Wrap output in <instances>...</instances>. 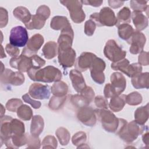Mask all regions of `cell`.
Wrapping results in <instances>:
<instances>
[{
  "label": "cell",
  "instance_id": "6da1fadb",
  "mask_svg": "<svg viewBox=\"0 0 149 149\" xmlns=\"http://www.w3.org/2000/svg\"><path fill=\"white\" fill-rule=\"evenodd\" d=\"M119 126L115 133L126 143L133 142L140 134L148 130L147 126L139 124L135 120L127 123L124 119L119 118Z\"/></svg>",
  "mask_w": 149,
  "mask_h": 149
},
{
  "label": "cell",
  "instance_id": "7a4b0ae2",
  "mask_svg": "<svg viewBox=\"0 0 149 149\" xmlns=\"http://www.w3.org/2000/svg\"><path fill=\"white\" fill-rule=\"evenodd\" d=\"M27 74L31 80L44 83L56 82L62 78L60 70L53 66H47L43 69L31 68L27 72Z\"/></svg>",
  "mask_w": 149,
  "mask_h": 149
},
{
  "label": "cell",
  "instance_id": "3957f363",
  "mask_svg": "<svg viewBox=\"0 0 149 149\" xmlns=\"http://www.w3.org/2000/svg\"><path fill=\"white\" fill-rule=\"evenodd\" d=\"M94 111L104 129L108 132L115 133L119 124V118L107 109H98Z\"/></svg>",
  "mask_w": 149,
  "mask_h": 149
},
{
  "label": "cell",
  "instance_id": "277c9868",
  "mask_svg": "<svg viewBox=\"0 0 149 149\" xmlns=\"http://www.w3.org/2000/svg\"><path fill=\"white\" fill-rule=\"evenodd\" d=\"M90 19L97 26L112 27L117 24V19L114 12L108 7L102 8L99 13L91 14Z\"/></svg>",
  "mask_w": 149,
  "mask_h": 149
},
{
  "label": "cell",
  "instance_id": "5b68a950",
  "mask_svg": "<svg viewBox=\"0 0 149 149\" xmlns=\"http://www.w3.org/2000/svg\"><path fill=\"white\" fill-rule=\"evenodd\" d=\"M58 55L59 63L63 68H71L74 64L76 54L71 46L58 45Z\"/></svg>",
  "mask_w": 149,
  "mask_h": 149
},
{
  "label": "cell",
  "instance_id": "8992f818",
  "mask_svg": "<svg viewBox=\"0 0 149 149\" xmlns=\"http://www.w3.org/2000/svg\"><path fill=\"white\" fill-rule=\"evenodd\" d=\"M63 6L68 9L70 16L72 21L76 23H80L84 21L86 15L82 8L81 1L70 0V1H60Z\"/></svg>",
  "mask_w": 149,
  "mask_h": 149
},
{
  "label": "cell",
  "instance_id": "52a82bcc",
  "mask_svg": "<svg viewBox=\"0 0 149 149\" xmlns=\"http://www.w3.org/2000/svg\"><path fill=\"white\" fill-rule=\"evenodd\" d=\"M111 68L114 70H120L129 77L141 73L142 66L138 63H129L127 59H123L116 62H112L111 65Z\"/></svg>",
  "mask_w": 149,
  "mask_h": 149
},
{
  "label": "cell",
  "instance_id": "ba28073f",
  "mask_svg": "<svg viewBox=\"0 0 149 149\" xmlns=\"http://www.w3.org/2000/svg\"><path fill=\"white\" fill-rule=\"evenodd\" d=\"M105 56L112 62H116L125 58L126 52L120 47L114 40H109L104 49Z\"/></svg>",
  "mask_w": 149,
  "mask_h": 149
},
{
  "label": "cell",
  "instance_id": "9c48e42d",
  "mask_svg": "<svg viewBox=\"0 0 149 149\" xmlns=\"http://www.w3.org/2000/svg\"><path fill=\"white\" fill-rule=\"evenodd\" d=\"M29 41V36L26 28L19 26L13 27L10 33V44L16 47H23Z\"/></svg>",
  "mask_w": 149,
  "mask_h": 149
},
{
  "label": "cell",
  "instance_id": "30bf717a",
  "mask_svg": "<svg viewBox=\"0 0 149 149\" xmlns=\"http://www.w3.org/2000/svg\"><path fill=\"white\" fill-rule=\"evenodd\" d=\"M24 76L21 72H13L6 69L1 74V83L5 85L20 86L24 82Z\"/></svg>",
  "mask_w": 149,
  "mask_h": 149
},
{
  "label": "cell",
  "instance_id": "8fae6325",
  "mask_svg": "<svg viewBox=\"0 0 149 149\" xmlns=\"http://www.w3.org/2000/svg\"><path fill=\"white\" fill-rule=\"evenodd\" d=\"M10 66L17 69L21 72H27L31 68H34L33 57L23 54L17 57L12 58L9 61Z\"/></svg>",
  "mask_w": 149,
  "mask_h": 149
},
{
  "label": "cell",
  "instance_id": "7c38bea8",
  "mask_svg": "<svg viewBox=\"0 0 149 149\" xmlns=\"http://www.w3.org/2000/svg\"><path fill=\"white\" fill-rule=\"evenodd\" d=\"M105 66L106 64L104 60L97 57L90 68L93 80L99 84H101L105 81L104 70L105 69Z\"/></svg>",
  "mask_w": 149,
  "mask_h": 149
},
{
  "label": "cell",
  "instance_id": "4fadbf2b",
  "mask_svg": "<svg viewBox=\"0 0 149 149\" xmlns=\"http://www.w3.org/2000/svg\"><path fill=\"white\" fill-rule=\"evenodd\" d=\"M127 42L130 44V52L132 54H137L143 51L146 38L143 33L139 31H135Z\"/></svg>",
  "mask_w": 149,
  "mask_h": 149
},
{
  "label": "cell",
  "instance_id": "5bb4252c",
  "mask_svg": "<svg viewBox=\"0 0 149 149\" xmlns=\"http://www.w3.org/2000/svg\"><path fill=\"white\" fill-rule=\"evenodd\" d=\"M77 118L83 124L90 127L94 126L97 121V116L94 110L88 106L79 109Z\"/></svg>",
  "mask_w": 149,
  "mask_h": 149
},
{
  "label": "cell",
  "instance_id": "9a60e30c",
  "mask_svg": "<svg viewBox=\"0 0 149 149\" xmlns=\"http://www.w3.org/2000/svg\"><path fill=\"white\" fill-rule=\"evenodd\" d=\"M44 41L43 36L40 34H36L33 35L28 41L27 46L25 47L22 54L31 56L36 55L38 49L41 48Z\"/></svg>",
  "mask_w": 149,
  "mask_h": 149
},
{
  "label": "cell",
  "instance_id": "2e32d148",
  "mask_svg": "<svg viewBox=\"0 0 149 149\" xmlns=\"http://www.w3.org/2000/svg\"><path fill=\"white\" fill-rule=\"evenodd\" d=\"M51 88L48 85L40 83H33L29 87V94L33 98L38 100H45L49 98Z\"/></svg>",
  "mask_w": 149,
  "mask_h": 149
},
{
  "label": "cell",
  "instance_id": "e0dca14e",
  "mask_svg": "<svg viewBox=\"0 0 149 149\" xmlns=\"http://www.w3.org/2000/svg\"><path fill=\"white\" fill-rule=\"evenodd\" d=\"M97 56L91 52H84L76 60L75 68L80 72H84L90 68Z\"/></svg>",
  "mask_w": 149,
  "mask_h": 149
},
{
  "label": "cell",
  "instance_id": "ac0fdd59",
  "mask_svg": "<svg viewBox=\"0 0 149 149\" xmlns=\"http://www.w3.org/2000/svg\"><path fill=\"white\" fill-rule=\"evenodd\" d=\"M110 80L111 84L114 88L116 94H121L126 86V80L124 76L119 72H114L111 75Z\"/></svg>",
  "mask_w": 149,
  "mask_h": 149
},
{
  "label": "cell",
  "instance_id": "d6986e66",
  "mask_svg": "<svg viewBox=\"0 0 149 149\" xmlns=\"http://www.w3.org/2000/svg\"><path fill=\"white\" fill-rule=\"evenodd\" d=\"M13 118L8 115L1 116V144L10 139V122Z\"/></svg>",
  "mask_w": 149,
  "mask_h": 149
},
{
  "label": "cell",
  "instance_id": "ffe728a7",
  "mask_svg": "<svg viewBox=\"0 0 149 149\" xmlns=\"http://www.w3.org/2000/svg\"><path fill=\"white\" fill-rule=\"evenodd\" d=\"M69 77L72 86L77 93H80L86 87L84 77L80 71L76 69L71 70L69 73Z\"/></svg>",
  "mask_w": 149,
  "mask_h": 149
},
{
  "label": "cell",
  "instance_id": "44dd1931",
  "mask_svg": "<svg viewBox=\"0 0 149 149\" xmlns=\"http://www.w3.org/2000/svg\"><path fill=\"white\" fill-rule=\"evenodd\" d=\"M131 78L132 84L135 88H148L149 73L148 72L139 73Z\"/></svg>",
  "mask_w": 149,
  "mask_h": 149
},
{
  "label": "cell",
  "instance_id": "7402d4cb",
  "mask_svg": "<svg viewBox=\"0 0 149 149\" xmlns=\"http://www.w3.org/2000/svg\"><path fill=\"white\" fill-rule=\"evenodd\" d=\"M131 17L136 31L143 30L148 26V18L142 12L133 11L131 14Z\"/></svg>",
  "mask_w": 149,
  "mask_h": 149
},
{
  "label": "cell",
  "instance_id": "603a6c76",
  "mask_svg": "<svg viewBox=\"0 0 149 149\" xmlns=\"http://www.w3.org/2000/svg\"><path fill=\"white\" fill-rule=\"evenodd\" d=\"M44 127L43 118L40 115H35L32 117L30 126V133L31 135L38 137L42 133Z\"/></svg>",
  "mask_w": 149,
  "mask_h": 149
},
{
  "label": "cell",
  "instance_id": "cb8c5ba5",
  "mask_svg": "<svg viewBox=\"0 0 149 149\" xmlns=\"http://www.w3.org/2000/svg\"><path fill=\"white\" fill-rule=\"evenodd\" d=\"M126 104V95H115L112 97L109 104V108L113 112H119Z\"/></svg>",
  "mask_w": 149,
  "mask_h": 149
},
{
  "label": "cell",
  "instance_id": "d4e9b609",
  "mask_svg": "<svg viewBox=\"0 0 149 149\" xmlns=\"http://www.w3.org/2000/svg\"><path fill=\"white\" fill-rule=\"evenodd\" d=\"M13 16L24 24L29 23L31 18V15L29 10L25 7L18 6L13 11Z\"/></svg>",
  "mask_w": 149,
  "mask_h": 149
},
{
  "label": "cell",
  "instance_id": "484cf974",
  "mask_svg": "<svg viewBox=\"0 0 149 149\" xmlns=\"http://www.w3.org/2000/svg\"><path fill=\"white\" fill-rule=\"evenodd\" d=\"M69 26L71 25L67 17L62 16H54L52 19L50 24L51 29L55 30H62Z\"/></svg>",
  "mask_w": 149,
  "mask_h": 149
},
{
  "label": "cell",
  "instance_id": "4316f807",
  "mask_svg": "<svg viewBox=\"0 0 149 149\" xmlns=\"http://www.w3.org/2000/svg\"><path fill=\"white\" fill-rule=\"evenodd\" d=\"M134 120L140 125H144L148 119V104L138 108L134 112Z\"/></svg>",
  "mask_w": 149,
  "mask_h": 149
},
{
  "label": "cell",
  "instance_id": "83f0119b",
  "mask_svg": "<svg viewBox=\"0 0 149 149\" xmlns=\"http://www.w3.org/2000/svg\"><path fill=\"white\" fill-rule=\"evenodd\" d=\"M42 55L46 59L54 58L58 53V45L54 41L47 42L42 48Z\"/></svg>",
  "mask_w": 149,
  "mask_h": 149
},
{
  "label": "cell",
  "instance_id": "f1b7e54d",
  "mask_svg": "<svg viewBox=\"0 0 149 149\" xmlns=\"http://www.w3.org/2000/svg\"><path fill=\"white\" fill-rule=\"evenodd\" d=\"M68 91V86L66 83L62 81H58L55 83L51 87V93L57 97L65 96Z\"/></svg>",
  "mask_w": 149,
  "mask_h": 149
},
{
  "label": "cell",
  "instance_id": "f546056e",
  "mask_svg": "<svg viewBox=\"0 0 149 149\" xmlns=\"http://www.w3.org/2000/svg\"><path fill=\"white\" fill-rule=\"evenodd\" d=\"M45 21L46 20L44 18L36 14L32 15L30 22L24 25L29 30H40L44 27L45 23Z\"/></svg>",
  "mask_w": 149,
  "mask_h": 149
},
{
  "label": "cell",
  "instance_id": "4dcf8cb0",
  "mask_svg": "<svg viewBox=\"0 0 149 149\" xmlns=\"http://www.w3.org/2000/svg\"><path fill=\"white\" fill-rule=\"evenodd\" d=\"M134 31L132 26L127 23L122 24L118 26V35L119 37L123 40L128 41Z\"/></svg>",
  "mask_w": 149,
  "mask_h": 149
},
{
  "label": "cell",
  "instance_id": "1f68e13d",
  "mask_svg": "<svg viewBox=\"0 0 149 149\" xmlns=\"http://www.w3.org/2000/svg\"><path fill=\"white\" fill-rule=\"evenodd\" d=\"M10 130L11 137L13 136L23 135L25 132L24 125L22 121L17 119H12L10 122Z\"/></svg>",
  "mask_w": 149,
  "mask_h": 149
},
{
  "label": "cell",
  "instance_id": "d6a6232c",
  "mask_svg": "<svg viewBox=\"0 0 149 149\" xmlns=\"http://www.w3.org/2000/svg\"><path fill=\"white\" fill-rule=\"evenodd\" d=\"M116 26L122 24L129 23L131 20V11L127 7H124L117 14Z\"/></svg>",
  "mask_w": 149,
  "mask_h": 149
},
{
  "label": "cell",
  "instance_id": "836d02e7",
  "mask_svg": "<svg viewBox=\"0 0 149 149\" xmlns=\"http://www.w3.org/2000/svg\"><path fill=\"white\" fill-rule=\"evenodd\" d=\"M55 134L62 146H66L69 143L70 138V133L65 127H60L57 129Z\"/></svg>",
  "mask_w": 149,
  "mask_h": 149
},
{
  "label": "cell",
  "instance_id": "e575fe53",
  "mask_svg": "<svg viewBox=\"0 0 149 149\" xmlns=\"http://www.w3.org/2000/svg\"><path fill=\"white\" fill-rule=\"evenodd\" d=\"M17 116L23 120H29L33 117V111L30 107L22 104L17 110Z\"/></svg>",
  "mask_w": 149,
  "mask_h": 149
},
{
  "label": "cell",
  "instance_id": "d590c367",
  "mask_svg": "<svg viewBox=\"0 0 149 149\" xmlns=\"http://www.w3.org/2000/svg\"><path fill=\"white\" fill-rule=\"evenodd\" d=\"M87 140V136L84 132H78L76 133L72 137V141L74 146H77V148L85 147V143Z\"/></svg>",
  "mask_w": 149,
  "mask_h": 149
},
{
  "label": "cell",
  "instance_id": "8d00e7d4",
  "mask_svg": "<svg viewBox=\"0 0 149 149\" xmlns=\"http://www.w3.org/2000/svg\"><path fill=\"white\" fill-rule=\"evenodd\" d=\"M70 101L74 106L79 108L87 107L90 103V102L81 94L72 95L70 97Z\"/></svg>",
  "mask_w": 149,
  "mask_h": 149
},
{
  "label": "cell",
  "instance_id": "74e56055",
  "mask_svg": "<svg viewBox=\"0 0 149 149\" xmlns=\"http://www.w3.org/2000/svg\"><path fill=\"white\" fill-rule=\"evenodd\" d=\"M66 100V96L63 97H57L52 96L49 100L48 107L52 110H58L62 107L65 101Z\"/></svg>",
  "mask_w": 149,
  "mask_h": 149
},
{
  "label": "cell",
  "instance_id": "f35d334b",
  "mask_svg": "<svg viewBox=\"0 0 149 149\" xmlns=\"http://www.w3.org/2000/svg\"><path fill=\"white\" fill-rule=\"evenodd\" d=\"M142 100L141 95L137 91L132 92L126 95V103L129 105H137L141 103Z\"/></svg>",
  "mask_w": 149,
  "mask_h": 149
},
{
  "label": "cell",
  "instance_id": "ab89813d",
  "mask_svg": "<svg viewBox=\"0 0 149 149\" xmlns=\"http://www.w3.org/2000/svg\"><path fill=\"white\" fill-rule=\"evenodd\" d=\"M147 1H130V5L133 11L142 12L148 10V6L147 5Z\"/></svg>",
  "mask_w": 149,
  "mask_h": 149
},
{
  "label": "cell",
  "instance_id": "60d3db41",
  "mask_svg": "<svg viewBox=\"0 0 149 149\" xmlns=\"http://www.w3.org/2000/svg\"><path fill=\"white\" fill-rule=\"evenodd\" d=\"M23 104V102L21 100L18 98H12L8 101L6 104V108L11 112H17V109Z\"/></svg>",
  "mask_w": 149,
  "mask_h": 149
},
{
  "label": "cell",
  "instance_id": "b9f144b4",
  "mask_svg": "<svg viewBox=\"0 0 149 149\" xmlns=\"http://www.w3.org/2000/svg\"><path fill=\"white\" fill-rule=\"evenodd\" d=\"M42 145L43 148H56L57 147V141L54 136L48 135L43 139Z\"/></svg>",
  "mask_w": 149,
  "mask_h": 149
},
{
  "label": "cell",
  "instance_id": "7bdbcfd3",
  "mask_svg": "<svg viewBox=\"0 0 149 149\" xmlns=\"http://www.w3.org/2000/svg\"><path fill=\"white\" fill-rule=\"evenodd\" d=\"M27 136V147L30 148H40L41 146V141L38 137L26 134Z\"/></svg>",
  "mask_w": 149,
  "mask_h": 149
},
{
  "label": "cell",
  "instance_id": "ee69618b",
  "mask_svg": "<svg viewBox=\"0 0 149 149\" xmlns=\"http://www.w3.org/2000/svg\"><path fill=\"white\" fill-rule=\"evenodd\" d=\"M94 103L98 109H107L108 107V102L107 98L101 95L96 96L94 98Z\"/></svg>",
  "mask_w": 149,
  "mask_h": 149
},
{
  "label": "cell",
  "instance_id": "f6af8a7d",
  "mask_svg": "<svg viewBox=\"0 0 149 149\" xmlns=\"http://www.w3.org/2000/svg\"><path fill=\"white\" fill-rule=\"evenodd\" d=\"M96 24L91 20H88L84 24V33L88 36H91L93 35L95 30Z\"/></svg>",
  "mask_w": 149,
  "mask_h": 149
},
{
  "label": "cell",
  "instance_id": "bcb514c9",
  "mask_svg": "<svg viewBox=\"0 0 149 149\" xmlns=\"http://www.w3.org/2000/svg\"><path fill=\"white\" fill-rule=\"evenodd\" d=\"M50 13L51 12L49 7L44 5L40 6L36 11V15L42 17L45 20H47L49 17Z\"/></svg>",
  "mask_w": 149,
  "mask_h": 149
},
{
  "label": "cell",
  "instance_id": "7dc6e473",
  "mask_svg": "<svg viewBox=\"0 0 149 149\" xmlns=\"http://www.w3.org/2000/svg\"><path fill=\"white\" fill-rule=\"evenodd\" d=\"M81 95H83L86 98H87L90 102L93 100L95 94L94 91L91 87L86 86L80 93Z\"/></svg>",
  "mask_w": 149,
  "mask_h": 149
},
{
  "label": "cell",
  "instance_id": "c3c4849f",
  "mask_svg": "<svg viewBox=\"0 0 149 149\" xmlns=\"http://www.w3.org/2000/svg\"><path fill=\"white\" fill-rule=\"evenodd\" d=\"M22 98L25 102L30 104L32 106V107L34 109H38L40 108V107L41 105V104L40 101H36V100L31 99L30 97V95L28 93L24 94L22 96Z\"/></svg>",
  "mask_w": 149,
  "mask_h": 149
},
{
  "label": "cell",
  "instance_id": "681fc988",
  "mask_svg": "<svg viewBox=\"0 0 149 149\" xmlns=\"http://www.w3.org/2000/svg\"><path fill=\"white\" fill-rule=\"evenodd\" d=\"M8 21V15L6 9L0 8V27H5Z\"/></svg>",
  "mask_w": 149,
  "mask_h": 149
},
{
  "label": "cell",
  "instance_id": "f907efd6",
  "mask_svg": "<svg viewBox=\"0 0 149 149\" xmlns=\"http://www.w3.org/2000/svg\"><path fill=\"white\" fill-rule=\"evenodd\" d=\"M5 50L8 53V54L9 55V56H12V58L18 56L20 52V50L17 47L13 46L10 44H8L6 45Z\"/></svg>",
  "mask_w": 149,
  "mask_h": 149
},
{
  "label": "cell",
  "instance_id": "816d5d0a",
  "mask_svg": "<svg viewBox=\"0 0 149 149\" xmlns=\"http://www.w3.org/2000/svg\"><path fill=\"white\" fill-rule=\"evenodd\" d=\"M104 94L106 98H112L114 95H117L111 83H107L105 86L104 90Z\"/></svg>",
  "mask_w": 149,
  "mask_h": 149
},
{
  "label": "cell",
  "instance_id": "f5cc1de1",
  "mask_svg": "<svg viewBox=\"0 0 149 149\" xmlns=\"http://www.w3.org/2000/svg\"><path fill=\"white\" fill-rule=\"evenodd\" d=\"M138 62L140 65L147 66L148 65V52L146 51H141L138 58Z\"/></svg>",
  "mask_w": 149,
  "mask_h": 149
},
{
  "label": "cell",
  "instance_id": "db71d44e",
  "mask_svg": "<svg viewBox=\"0 0 149 149\" xmlns=\"http://www.w3.org/2000/svg\"><path fill=\"white\" fill-rule=\"evenodd\" d=\"M82 4L86 5H91L94 7H99L102 3L103 1H93V0H87V1H81Z\"/></svg>",
  "mask_w": 149,
  "mask_h": 149
},
{
  "label": "cell",
  "instance_id": "11a10c76",
  "mask_svg": "<svg viewBox=\"0 0 149 149\" xmlns=\"http://www.w3.org/2000/svg\"><path fill=\"white\" fill-rule=\"evenodd\" d=\"M124 3V1H108L109 5L112 8H118L122 6Z\"/></svg>",
  "mask_w": 149,
  "mask_h": 149
},
{
  "label": "cell",
  "instance_id": "9f6ffc18",
  "mask_svg": "<svg viewBox=\"0 0 149 149\" xmlns=\"http://www.w3.org/2000/svg\"><path fill=\"white\" fill-rule=\"evenodd\" d=\"M148 130L146 131V133H144V134H143L142 136V140L143 143L146 145V146H148Z\"/></svg>",
  "mask_w": 149,
  "mask_h": 149
},
{
  "label": "cell",
  "instance_id": "6f0895ef",
  "mask_svg": "<svg viewBox=\"0 0 149 149\" xmlns=\"http://www.w3.org/2000/svg\"><path fill=\"white\" fill-rule=\"evenodd\" d=\"M1 58H5L6 57V55L5 53H3V48L2 47V45L1 46Z\"/></svg>",
  "mask_w": 149,
  "mask_h": 149
},
{
  "label": "cell",
  "instance_id": "680465c9",
  "mask_svg": "<svg viewBox=\"0 0 149 149\" xmlns=\"http://www.w3.org/2000/svg\"><path fill=\"white\" fill-rule=\"evenodd\" d=\"M1 116H3V113H4V112H5V109L3 108V105L1 104Z\"/></svg>",
  "mask_w": 149,
  "mask_h": 149
}]
</instances>
